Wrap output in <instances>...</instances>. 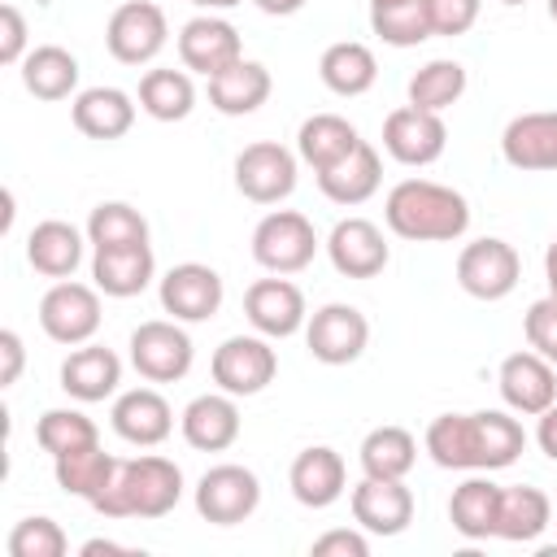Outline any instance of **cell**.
Listing matches in <instances>:
<instances>
[{
    "mask_svg": "<svg viewBox=\"0 0 557 557\" xmlns=\"http://www.w3.org/2000/svg\"><path fill=\"white\" fill-rule=\"evenodd\" d=\"M157 296H161V309L174 318V322H209L218 318L222 300H226V287H222V274L205 261H178L170 265L161 278H157Z\"/></svg>",
    "mask_w": 557,
    "mask_h": 557,
    "instance_id": "obj_12",
    "label": "cell"
},
{
    "mask_svg": "<svg viewBox=\"0 0 557 557\" xmlns=\"http://www.w3.org/2000/svg\"><path fill=\"white\" fill-rule=\"evenodd\" d=\"M165 44H170V22H165L161 4L126 0V4H117L109 13L104 48H109L113 61H122V65H152Z\"/></svg>",
    "mask_w": 557,
    "mask_h": 557,
    "instance_id": "obj_7",
    "label": "cell"
},
{
    "mask_svg": "<svg viewBox=\"0 0 557 557\" xmlns=\"http://www.w3.org/2000/svg\"><path fill=\"white\" fill-rule=\"evenodd\" d=\"M383 4H400V0H370V9H383Z\"/></svg>",
    "mask_w": 557,
    "mask_h": 557,
    "instance_id": "obj_53",
    "label": "cell"
},
{
    "mask_svg": "<svg viewBox=\"0 0 557 557\" xmlns=\"http://www.w3.org/2000/svg\"><path fill=\"white\" fill-rule=\"evenodd\" d=\"M300 157L283 148L278 139H257L235 152V187L252 205H278L296 191Z\"/></svg>",
    "mask_w": 557,
    "mask_h": 557,
    "instance_id": "obj_8",
    "label": "cell"
},
{
    "mask_svg": "<svg viewBox=\"0 0 557 557\" xmlns=\"http://www.w3.org/2000/svg\"><path fill=\"white\" fill-rule=\"evenodd\" d=\"M322 239L313 231V222L296 209H270L257 226H252V261L270 274H300L305 265H313Z\"/></svg>",
    "mask_w": 557,
    "mask_h": 557,
    "instance_id": "obj_4",
    "label": "cell"
},
{
    "mask_svg": "<svg viewBox=\"0 0 557 557\" xmlns=\"http://www.w3.org/2000/svg\"><path fill=\"white\" fill-rule=\"evenodd\" d=\"M357 144H361L357 126H352L348 117H339V113H313V117H305L300 131H296V157H300L313 174L326 170V165H335V161H344Z\"/></svg>",
    "mask_w": 557,
    "mask_h": 557,
    "instance_id": "obj_34",
    "label": "cell"
},
{
    "mask_svg": "<svg viewBox=\"0 0 557 557\" xmlns=\"http://www.w3.org/2000/svg\"><path fill=\"white\" fill-rule=\"evenodd\" d=\"M322 248H326L335 274H344V278H374L392 261V248L383 239V226L370 222V218H339L331 226V235H326Z\"/></svg>",
    "mask_w": 557,
    "mask_h": 557,
    "instance_id": "obj_18",
    "label": "cell"
},
{
    "mask_svg": "<svg viewBox=\"0 0 557 557\" xmlns=\"http://www.w3.org/2000/svg\"><path fill=\"white\" fill-rule=\"evenodd\" d=\"M287 487L305 509H331L348 487V466L331 444H309L292 457Z\"/></svg>",
    "mask_w": 557,
    "mask_h": 557,
    "instance_id": "obj_22",
    "label": "cell"
},
{
    "mask_svg": "<svg viewBox=\"0 0 557 557\" xmlns=\"http://www.w3.org/2000/svg\"><path fill=\"white\" fill-rule=\"evenodd\" d=\"M157 278V257L152 244H135V248H104L91 257V283L113 296V300H131L139 292H148Z\"/></svg>",
    "mask_w": 557,
    "mask_h": 557,
    "instance_id": "obj_29",
    "label": "cell"
},
{
    "mask_svg": "<svg viewBox=\"0 0 557 557\" xmlns=\"http://www.w3.org/2000/svg\"><path fill=\"white\" fill-rule=\"evenodd\" d=\"M426 13H431L435 35L457 39V35H466V30L479 22L483 0H426Z\"/></svg>",
    "mask_w": 557,
    "mask_h": 557,
    "instance_id": "obj_44",
    "label": "cell"
},
{
    "mask_svg": "<svg viewBox=\"0 0 557 557\" xmlns=\"http://www.w3.org/2000/svg\"><path fill=\"white\" fill-rule=\"evenodd\" d=\"M370 30L392 48H418V44H426L435 35L426 0H400V4L370 9Z\"/></svg>",
    "mask_w": 557,
    "mask_h": 557,
    "instance_id": "obj_41",
    "label": "cell"
},
{
    "mask_svg": "<svg viewBox=\"0 0 557 557\" xmlns=\"http://www.w3.org/2000/svg\"><path fill=\"white\" fill-rule=\"evenodd\" d=\"M235 400L239 396H231L222 387L187 400V409L178 413V431H183L187 448H196V453H226L239 440V431H244V418H239Z\"/></svg>",
    "mask_w": 557,
    "mask_h": 557,
    "instance_id": "obj_21",
    "label": "cell"
},
{
    "mask_svg": "<svg viewBox=\"0 0 557 557\" xmlns=\"http://www.w3.org/2000/svg\"><path fill=\"white\" fill-rule=\"evenodd\" d=\"M100 287L96 283H78V278H57L44 296H39V326L52 344L78 348L87 339H96L100 322H104V305H100Z\"/></svg>",
    "mask_w": 557,
    "mask_h": 557,
    "instance_id": "obj_3",
    "label": "cell"
},
{
    "mask_svg": "<svg viewBox=\"0 0 557 557\" xmlns=\"http://www.w3.org/2000/svg\"><path fill=\"white\" fill-rule=\"evenodd\" d=\"M448 148V126L444 113L418 109V104H400L383 117V152L400 165H435Z\"/></svg>",
    "mask_w": 557,
    "mask_h": 557,
    "instance_id": "obj_13",
    "label": "cell"
},
{
    "mask_svg": "<svg viewBox=\"0 0 557 557\" xmlns=\"http://www.w3.org/2000/svg\"><path fill=\"white\" fill-rule=\"evenodd\" d=\"M117 383H122V357L96 339L70 348V357L61 361V392L78 405H96V400L117 396Z\"/></svg>",
    "mask_w": 557,
    "mask_h": 557,
    "instance_id": "obj_23",
    "label": "cell"
},
{
    "mask_svg": "<svg viewBox=\"0 0 557 557\" xmlns=\"http://www.w3.org/2000/svg\"><path fill=\"white\" fill-rule=\"evenodd\" d=\"M383 222L409 244H453L470 231V200L435 178H400L383 200Z\"/></svg>",
    "mask_w": 557,
    "mask_h": 557,
    "instance_id": "obj_1",
    "label": "cell"
},
{
    "mask_svg": "<svg viewBox=\"0 0 557 557\" xmlns=\"http://www.w3.org/2000/svg\"><path fill=\"white\" fill-rule=\"evenodd\" d=\"M209 374L222 392L231 396H257L274 383L278 374V352L265 335H226L218 348H213V361H209Z\"/></svg>",
    "mask_w": 557,
    "mask_h": 557,
    "instance_id": "obj_11",
    "label": "cell"
},
{
    "mask_svg": "<svg viewBox=\"0 0 557 557\" xmlns=\"http://www.w3.org/2000/svg\"><path fill=\"white\" fill-rule=\"evenodd\" d=\"M522 335H527V344H531L540 357H548V361L557 366V300H553V296L527 305V313H522Z\"/></svg>",
    "mask_w": 557,
    "mask_h": 557,
    "instance_id": "obj_43",
    "label": "cell"
},
{
    "mask_svg": "<svg viewBox=\"0 0 557 557\" xmlns=\"http://www.w3.org/2000/svg\"><path fill=\"white\" fill-rule=\"evenodd\" d=\"M261 13H270V17H292V13H300L305 9V0H252Z\"/></svg>",
    "mask_w": 557,
    "mask_h": 557,
    "instance_id": "obj_49",
    "label": "cell"
},
{
    "mask_svg": "<svg viewBox=\"0 0 557 557\" xmlns=\"http://www.w3.org/2000/svg\"><path fill=\"white\" fill-rule=\"evenodd\" d=\"M135 109H139L135 96L122 91V87H83L70 100V122H74L78 135L113 144L135 126Z\"/></svg>",
    "mask_w": 557,
    "mask_h": 557,
    "instance_id": "obj_25",
    "label": "cell"
},
{
    "mask_svg": "<svg viewBox=\"0 0 557 557\" xmlns=\"http://www.w3.org/2000/svg\"><path fill=\"white\" fill-rule=\"evenodd\" d=\"M109 422H113L117 440H126L135 448H157L174 431V409L157 387H131L113 400Z\"/></svg>",
    "mask_w": 557,
    "mask_h": 557,
    "instance_id": "obj_24",
    "label": "cell"
},
{
    "mask_svg": "<svg viewBox=\"0 0 557 557\" xmlns=\"http://www.w3.org/2000/svg\"><path fill=\"white\" fill-rule=\"evenodd\" d=\"M500 157L527 174H557V109H531L500 131Z\"/></svg>",
    "mask_w": 557,
    "mask_h": 557,
    "instance_id": "obj_20",
    "label": "cell"
},
{
    "mask_svg": "<svg viewBox=\"0 0 557 557\" xmlns=\"http://www.w3.org/2000/svg\"><path fill=\"white\" fill-rule=\"evenodd\" d=\"M139 109L152 122H183L196 109L191 70H170V65L144 70V78H139Z\"/></svg>",
    "mask_w": 557,
    "mask_h": 557,
    "instance_id": "obj_36",
    "label": "cell"
},
{
    "mask_svg": "<svg viewBox=\"0 0 557 557\" xmlns=\"http://www.w3.org/2000/svg\"><path fill=\"white\" fill-rule=\"evenodd\" d=\"M126 348H131V366L148 383H178V379H187V370L196 361V344L187 335V322H174V318L139 322L131 331Z\"/></svg>",
    "mask_w": 557,
    "mask_h": 557,
    "instance_id": "obj_5",
    "label": "cell"
},
{
    "mask_svg": "<svg viewBox=\"0 0 557 557\" xmlns=\"http://www.w3.org/2000/svg\"><path fill=\"white\" fill-rule=\"evenodd\" d=\"M270 91H274L270 70L261 61H248V57L209 78V104L222 117H248V113H257L270 100Z\"/></svg>",
    "mask_w": 557,
    "mask_h": 557,
    "instance_id": "obj_30",
    "label": "cell"
},
{
    "mask_svg": "<svg viewBox=\"0 0 557 557\" xmlns=\"http://www.w3.org/2000/svg\"><path fill=\"white\" fill-rule=\"evenodd\" d=\"M305 348L322 366H352L370 348V318L357 305L331 300L309 313L305 322Z\"/></svg>",
    "mask_w": 557,
    "mask_h": 557,
    "instance_id": "obj_10",
    "label": "cell"
},
{
    "mask_svg": "<svg viewBox=\"0 0 557 557\" xmlns=\"http://www.w3.org/2000/svg\"><path fill=\"white\" fill-rule=\"evenodd\" d=\"M4 548H9V557H65L70 553V535L61 531L57 518L30 513V518L13 522Z\"/></svg>",
    "mask_w": 557,
    "mask_h": 557,
    "instance_id": "obj_42",
    "label": "cell"
},
{
    "mask_svg": "<svg viewBox=\"0 0 557 557\" xmlns=\"http://www.w3.org/2000/svg\"><path fill=\"white\" fill-rule=\"evenodd\" d=\"M357 461H361V474L405 479L418 466V440H413V431H405L396 422L374 426V431H366V440L357 448Z\"/></svg>",
    "mask_w": 557,
    "mask_h": 557,
    "instance_id": "obj_37",
    "label": "cell"
},
{
    "mask_svg": "<svg viewBox=\"0 0 557 557\" xmlns=\"http://www.w3.org/2000/svg\"><path fill=\"white\" fill-rule=\"evenodd\" d=\"M379 183H383V157H379V148L366 144V139H361L344 161L318 170V191H322L331 205H344V209L366 205V200L379 191Z\"/></svg>",
    "mask_w": 557,
    "mask_h": 557,
    "instance_id": "obj_28",
    "label": "cell"
},
{
    "mask_svg": "<svg viewBox=\"0 0 557 557\" xmlns=\"http://www.w3.org/2000/svg\"><path fill=\"white\" fill-rule=\"evenodd\" d=\"M352 505V522L370 535H400L409 531L413 522V492L405 487V479H374V474H361V483L352 487L348 496Z\"/></svg>",
    "mask_w": 557,
    "mask_h": 557,
    "instance_id": "obj_19",
    "label": "cell"
},
{
    "mask_svg": "<svg viewBox=\"0 0 557 557\" xmlns=\"http://www.w3.org/2000/svg\"><path fill=\"white\" fill-rule=\"evenodd\" d=\"M26 17L17 4H0V61L4 65H22L26 61Z\"/></svg>",
    "mask_w": 557,
    "mask_h": 557,
    "instance_id": "obj_46",
    "label": "cell"
},
{
    "mask_svg": "<svg viewBox=\"0 0 557 557\" xmlns=\"http://www.w3.org/2000/svg\"><path fill=\"white\" fill-rule=\"evenodd\" d=\"M244 313H248L252 331L265 335V339H287V335L305 331V322H309L305 292H300L287 274L257 278V283L244 292Z\"/></svg>",
    "mask_w": 557,
    "mask_h": 557,
    "instance_id": "obj_16",
    "label": "cell"
},
{
    "mask_svg": "<svg viewBox=\"0 0 557 557\" xmlns=\"http://www.w3.org/2000/svg\"><path fill=\"white\" fill-rule=\"evenodd\" d=\"M78 553H83V557H96V553H135V548H126V544H117V540H87Z\"/></svg>",
    "mask_w": 557,
    "mask_h": 557,
    "instance_id": "obj_51",
    "label": "cell"
},
{
    "mask_svg": "<svg viewBox=\"0 0 557 557\" xmlns=\"http://www.w3.org/2000/svg\"><path fill=\"white\" fill-rule=\"evenodd\" d=\"M196 513L213 527H239L257 513L261 505V479L239 466V461H222V466H209L200 479H196Z\"/></svg>",
    "mask_w": 557,
    "mask_h": 557,
    "instance_id": "obj_6",
    "label": "cell"
},
{
    "mask_svg": "<svg viewBox=\"0 0 557 557\" xmlns=\"http://www.w3.org/2000/svg\"><path fill=\"white\" fill-rule=\"evenodd\" d=\"M522 278V257L509 239L483 235L457 252V287L474 300H505Z\"/></svg>",
    "mask_w": 557,
    "mask_h": 557,
    "instance_id": "obj_9",
    "label": "cell"
},
{
    "mask_svg": "<svg viewBox=\"0 0 557 557\" xmlns=\"http://www.w3.org/2000/svg\"><path fill=\"white\" fill-rule=\"evenodd\" d=\"M0 357H4V370H0V387H13L22 379V366H26V348H22V335L13 326L0 331Z\"/></svg>",
    "mask_w": 557,
    "mask_h": 557,
    "instance_id": "obj_47",
    "label": "cell"
},
{
    "mask_svg": "<svg viewBox=\"0 0 557 557\" xmlns=\"http://www.w3.org/2000/svg\"><path fill=\"white\" fill-rule=\"evenodd\" d=\"M117 461H122V457H113V453H104L100 444H91V448L52 457V474H57V487H61L65 496H78V500L96 505V500L104 496V487L113 483Z\"/></svg>",
    "mask_w": 557,
    "mask_h": 557,
    "instance_id": "obj_35",
    "label": "cell"
},
{
    "mask_svg": "<svg viewBox=\"0 0 557 557\" xmlns=\"http://www.w3.org/2000/svg\"><path fill=\"white\" fill-rule=\"evenodd\" d=\"M496 387H500L505 409H513L518 418H540L557 400V366L540 357L535 348L509 352L496 370Z\"/></svg>",
    "mask_w": 557,
    "mask_h": 557,
    "instance_id": "obj_15",
    "label": "cell"
},
{
    "mask_svg": "<svg viewBox=\"0 0 557 557\" xmlns=\"http://www.w3.org/2000/svg\"><path fill=\"white\" fill-rule=\"evenodd\" d=\"M500 4H509V9H518V4H527V0H500Z\"/></svg>",
    "mask_w": 557,
    "mask_h": 557,
    "instance_id": "obj_55",
    "label": "cell"
},
{
    "mask_svg": "<svg viewBox=\"0 0 557 557\" xmlns=\"http://www.w3.org/2000/svg\"><path fill=\"white\" fill-rule=\"evenodd\" d=\"M544 283H548V296L557 300V239L544 248Z\"/></svg>",
    "mask_w": 557,
    "mask_h": 557,
    "instance_id": "obj_50",
    "label": "cell"
},
{
    "mask_svg": "<svg viewBox=\"0 0 557 557\" xmlns=\"http://www.w3.org/2000/svg\"><path fill=\"white\" fill-rule=\"evenodd\" d=\"M535 444H540V453L548 461H557V400L535 418Z\"/></svg>",
    "mask_w": 557,
    "mask_h": 557,
    "instance_id": "obj_48",
    "label": "cell"
},
{
    "mask_svg": "<svg viewBox=\"0 0 557 557\" xmlns=\"http://www.w3.org/2000/svg\"><path fill=\"white\" fill-rule=\"evenodd\" d=\"M313 557H370V531L361 527H335V531H322L313 544H309Z\"/></svg>",
    "mask_w": 557,
    "mask_h": 557,
    "instance_id": "obj_45",
    "label": "cell"
},
{
    "mask_svg": "<svg viewBox=\"0 0 557 557\" xmlns=\"http://www.w3.org/2000/svg\"><path fill=\"white\" fill-rule=\"evenodd\" d=\"M183 500V470L178 461L161 457V453H144V457H122L113 483L104 487V496L91 505L104 518H165L174 505Z\"/></svg>",
    "mask_w": 557,
    "mask_h": 557,
    "instance_id": "obj_2",
    "label": "cell"
},
{
    "mask_svg": "<svg viewBox=\"0 0 557 557\" xmlns=\"http://www.w3.org/2000/svg\"><path fill=\"white\" fill-rule=\"evenodd\" d=\"M178 61L183 70L213 78L222 70H231L235 61H244V44L235 22H226L222 13H196L191 22H183L178 30Z\"/></svg>",
    "mask_w": 557,
    "mask_h": 557,
    "instance_id": "obj_14",
    "label": "cell"
},
{
    "mask_svg": "<svg viewBox=\"0 0 557 557\" xmlns=\"http://www.w3.org/2000/svg\"><path fill=\"white\" fill-rule=\"evenodd\" d=\"M426 457L440 470H487V435H483V409L474 413H440L431 418L422 435ZM492 474V470H487Z\"/></svg>",
    "mask_w": 557,
    "mask_h": 557,
    "instance_id": "obj_17",
    "label": "cell"
},
{
    "mask_svg": "<svg viewBox=\"0 0 557 557\" xmlns=\"http://www.w3.org/2000/svg\"><path fill=\"white\" fill-rule=\"evenodd\" d=\"M78 57L61 44H39L22 61V87L35 100H74L78 96Z\"/></svg>",
    "mask_w": 557,
    "mask_h": 557,
    "instance_id": "obj_31",
    "label": "cell"
},
{
    "mask_svg": "<svg viewBox=\"0 0 557 557\" xmlns=\"http://www.w3.org/2000/svg\"><path fill=\"white\" fill-rule=\"evenodd\" d=\"M544 4H548V17L557 22V0H544Z\"/></svg>",
    "mask_w": 557,
    "mask_h": 557,
    "instance_id": "obj_54",
    "label": "cell"
},
{
    "mask_svg": "<svg viewBox=\"0 0 557 557\" xmlns=\"http://www.w3.org/2000/svg\"><path fill=\"white\" fill-rule=\"evenodd\" d=\"M87 244L96 252L104 248H135L148 244V218L126 200H100L87 218Z\"/></svg>",
    "mask_w": 557,
    "mask_h": 557,
    "instance_id": "obj_38",
    "label": "cell"
},
{
    "mask_svg": "<svg viewBox=\"0 0 557 557\" xmlns=\"http://www.w3.org/2000/svg\"><path fill=\"white\" fill-rule=\"evenodd\" d=\"M35 444L48 457H65V453L100 444V431L83 409H44L39 422H35Z\"/></svg>",
    "mask_w": 557,
    "mask_h": 557,
    "instance_id": "obj_40",
    "label": "cell"
},
{
    "mask_svg": "<svg viewBox=\"0 0 557 557\" xmlns=\"http://www.w3.org/2000/svg\"><path fill=\"white\" fill-rule=\"evenodd\" d=\"M500 483L487 479V470H470L466 483L453 487L448 496V522L461 540L479 544V540H492L496 535V522H500Z\"/></svg>",
    "mask_w": 557,
    "mask_h": 557,
    "instance_id": "obj_27",
    "label": "cell"
},
{
    "mask_svg": "<svg viewBox=\"0 0 557 557\" xmlns=\"http://www.w3.org/2000/svg\"><path fill=\"white\" fill-rule=\"evenodd\" d=\"M187 4H196V9H205V13H226V9H235V4H244V0H187Z\"/></svg>",
    "mask_w": 557,
    "mask_h": 557,
    "instance_id": "obj_52",
    "label": "cell"
},
{
    "mask_svg": "<svg viewBox=\"0 0 557 557\" xmlns=\"http://www.w3.org/2000/svg\"><path fill=\"white\" fill-rule=\"evenodd\" d=\"M318 78L335 96H366L374 87V78H379V61L361 39H339V44L322 48Z\"/></svg>",
    "mask_w": 557,
    "mask_h": 557,
    "instance_id": "obj_33",
    "label": "cell"
},
{
    "mask_svg": "<svg viewBox=\"0 0 557 557\" xmlns=\"http://www.w3.org/2000/svg\"><path fill=\"white\" fill-rule=\"evenodd\" d=\"M405 91H409V104L431 109V113H444V109H453L466 96V65L453 61V57H435V61H426L409 78Z\"/></svg>",
    "mask_w": 557,
    "mask_h": 557,
    "instance_id": "obj_39",
    "label": "cell"
},
{
    "mask_svg": "<svg viewBox=\"0 0 557 557\" xmlns=\"http://www.w3.org/2000/svg\"><path fill=\"white\" fill-rule=\"evenodd\" d=\"M87 252V231H78L65 218H44L26 235V261L44 278H74Z\"/></svg>",
    "mask_w": 557,
    "mask_h": 557,
    "instance_id": "obj_26",
    "label": "cell"
},
{
    "mask_svg": "<svg viewBox=\"0 0 557 557\" xmlns=\"http://www.w3.org/2000/svg\"><path fill=\"white\" fill-rule=\"evenodd\" d=\"M548 527H553V500H548V492H540L531 483H513V487L500 492L496 540H505V544H535Z\"/></svg>",
    "mask_w": 557,
    "mask_h": 557,
    "instance_id": "obj_32",
    "label": "cell"
}]
</instances>
